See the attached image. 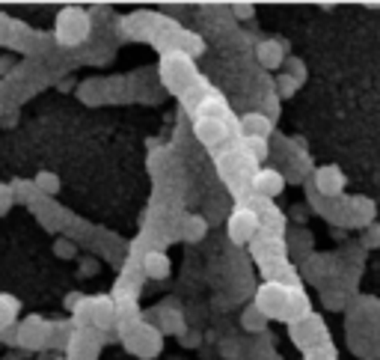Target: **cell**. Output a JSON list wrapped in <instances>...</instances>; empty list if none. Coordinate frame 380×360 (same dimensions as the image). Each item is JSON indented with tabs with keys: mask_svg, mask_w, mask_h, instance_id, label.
<instances>
[{
	"mask_svg": "<svg viewBox=\"0 0 380 360\" xmlns=\"http://www.w3.org/2000/svg\"><path fill=\"white\" fill-rule=\"evenodd\" d=\"M256 307L268 319H288L291 325L309 316L306 295L297 292V289H291V286H285V283H280V280L264 283V286L259 289V295H256Z\"/></svg>",
	"mask_w": 380,
	"mask_h": 360,
	"instance_id": "obj_1",
	"label": "cell"
},
{
	"mask_svg": "<svg viewBox=\"0 0 380 360\" xmlns=\"http://www.w3.org/2000/svg\"><path fill=\"white\" fill-rule=\"evenodd\" d=\"M122 342H125V349H128L131 354L143 357V360L158 357L161 349H163L161 331H155L151 325H146V321H134V325H125V328H122Z\"/></svg>",
	"mask_w": 380,
	"mask_h": 360,
	"instance_id": "obj_2",
	"label": "cell"
},
{
	"mask_svg": "<svg viewBox=\"0 0 380 360\" xmlns=\"http://www.w3.org/2000/svg\"><path fill=\"white\" fill-rule=\"evenodd\" d=\"M54 36H57V42L66 45V48L81 45L86 36H90V15H86L83 9H78V6L60 9L57 24H54Z\"/></svg>",
	"mask_w": 380,
	"mask_h": 360,
	"instance_id": "obj_3",
	"label": "cell"
},
{
	"mask_svg": "<svg viewBox=\"0 0 380 360\" xmlns=\"http://www.w3.org/2000/svg\"><path fill=\"white\" fill-rule=\"evenodd\" d=\"M161 78H163V84H167L172 93H182L184 86L196 78L194 60H190L184 51H170L167 57L161 60Z\"/></svg>",
	"mask_w": 380,
	"mask_h": 360,
	"instance_id": "obj_4",
	"label": "cell"
},
{
	"mask_svg": "<svg viewBox=\"0 0 380 360\" xmlns=\"http://www.w3.org/2000/svg\"><path fill=\"white\" fill-rule=\"evenodd\" d=\"M50 328H54V325H48L42 316H30V319L21 321L15 340H18V345H24V349L36 352V349H42V345L50 342Z\"/></svg>",
	"mask_w": 380,
	"mask_h": 360,
	"instance_id": "obj_5",
	"label": "cell"
},
{
	"mask_svg": "<svg viewBox=\"0 0 380 360\" xmlns=\"http://www.w3.org/2000/svg\"><path fill=\"white\" fill-rule=\"evenodd\" d=\"M259 229H262V220H259V215L252 212L250 206L235 208V212H232V218H229V239L235 244H247Z\"/></svg>",
	"mask_w": 380,
	"mask_h": 360,
	"instance_id": "obj_6",
	"label": "cell"
},
{
	"mask_svg": "<svg viewBox=\"0 0 380 360\" xmlns=\"http://www.w3.org/2000/svg\"><path fill=\"white\" fill-rule=\"evenodd\" d=\"M291 340H294L300 349H306V352L318 349L321 340H324V321H321L318 316L309 313L306 319H300V321H294V325H291Z\"/></svg>",
	"mask_w": 380,
	"mask_h": 360,
	"instance_id": "obj_7",
	"label": "cell"
},
{
	"mask_svg": "<svg viewBox=\"0 0 380 360\" xmlns=\"http://www.w3.org/2000/svg\"><path fill=\"white\" fill-rule=\"evenodd\" d=\"M220 173L226 179H247L256 176V158L250 152H229L220 158Z\"/></svg>",
	"mask_w": 380,
	"mask_h": 360,
	"instance_id": "obj_8",
	"label": "cell"
},
{
	"mask_svg": "<svg viewBox=\"0 0 380 360\" xmlns=\"http://www.w3.org/2000/svg\"><path fill=\"white\" fill-rule=\"evenodd\" d=\"M252 191L256 196H264V200H273V196H280L285 191V176L280 170H259L256 176H252Z\"/></svg>",
	"mask_w": 380,
	"mask_h": 360,
	"instance_id": "obj_9",
	"label": "cell"
},
{
	"mask_svg": "<svg viewBox=\"0 0 380 360\" xmlns=\"http://www.w3.org/2000/svg\"><path fill=\"white\" fill-rule=\"evenodd\" d=\"M315 191L324 196H339L345 191V173H341L336 164H327L315 170Z\"/></svg>",
	"mask_w": 380,
	"mask_h": 360,
	"instance_id": "obj_10",
	"label": "cell"
},
{
	"mask_svg": "<svg viewBox=\"0 0 380 360\" xmlns=\"http://www.w3.org/2000/svg\"><path fill=\"white\" fill-rule=\"evenodd\" d=\"M194 131H196L199 143H205V146H217L226 134H229V131H226V122L223 119H211V116H196Z\"/></svg>",
	"mask_w": 380,
	"mask_h": 360,
	"instance_id": "obj_11",
	"label": "cell"
},
{
	"mask_svg": "<svg viewBox=\"0 0 380 360\" xmlns=\"http://www.w3.org/2000/svg\"><path fill=\"white\" fill-rule=\"evenodd\" d=\"M256 57L264 69H280L285 63V48L280 39H262L256 48Z\"/></svg>",
	"mask_w": 380,
	"mask_h": 360,
	"instance_id": "obj_12",
	"label": "cell"
},
{
	"mask_svg": "<svg viewBox=\"0 0 380 360\" xmlns=\"http://www.w3.org/2000/svg\"><path fill=\"white\" fill-rule=\"evenodd\" d=\"M240 128H244L247 138H268V134L273 131V122L264 114H247L244 119H240Z\"/></svg>",
	"mask_w": 380,
	"mask_h": 360,
	"instance_id": "obj_13",
	"label": "cell"
},
{
	"mask_svg": "<svg viewBox=\"0 0 380 360\" xmlns=\"http://www.w3.org/2000/svg\"><path fill=\"white\" fill-rule=\"evenodd\" d=\"M143 271H146L149 277H155V280L167 277V274H170V256L161 253V251H149V253L143 256Z\"/></svg>",
	"mask_w": 380,
	"mask_h": 360,
	"instance_id": "obj_14",
	"label": "cell"
},
{
	"mask_svg": "<svg viewBox=\"0 0 380 360\" xmlns=\"http://www.w3.org/2000/svg\"><path fill=\"white\" fill-rule=\"evenodd\" d=\"M90 313H93V325L95 328H107L113 321V301H110V298H93Z\"/></svg>",
	"mask_w": 380,
	"mask_h": 360,
	"instance_id": "obj_15",
	"label": "cell"
},
{
	"mask_svg": "<svg viewBox=\"0 0 380 360\" xmlns=\"http://www.w3.org/2000/svg\"><path fill=\"white\" fill-rule=\"evenodd\" d=\"M18 309H21V301H18L15 295H4V292H0V333H4L12 321H15Z\"/></svg>",
	"mask_w": 380,
	"mask_h": 360,
	"instance_id": "obj_16",
	"label": "cell"
},
{
	"mask_svg": "<svg viewBox=\"0 0 380 360\" xmlns=\"http://www.w3.org/2000/svg\"><path fill=\"white\" fill-rule=\"evenodd\" d=\"M240 321H244V328H247L250 333H259V331L268 328V316H264L256 304H250V307L244 309V316H240Z\"/></svg>",
	"mask_w": 380,
	"mask_h": 360,
	"instance_id": "obj_17",
	"label": "cell"
},
{
	"mask_svg": "<svg viewBox=\"0 0 380 360\" xmlns=\"http://www.w3.org/2000/svg\"><path fill=\"white\" fill-rule=\"evenodd\" d=\"M161 325H163V331H170V333H184V319H182L179 309H172V307H167L161 313Z\"/></svg>",
	"mask_w": 380,
	"mask_h": 360,
	"instance_id": "obj_18",
	"label": "cell"
},
{
	"mask_svg": "<svg viewBox=\"0 0 380 360\" xmlns=\"http://www.w3.org/2000/svg\"><path fill=\"white\" fill-rule=\"evenodd\" d=\"M33 185H36V191H42V194H60V176H54V173H48V170L36 173Z\"/></svg>",
	"mask_w": 380,
	"mask_h": 360,
	"instance_id": "obj_19",
	"label": "cell"
},
{
	"mask_svg": "<svg viewBox=\"0 0 380 360\" xmlns=\"http://www.w3.org/2000/svg\"><path fill=\"white\" fill-rule=\"evenodd\" d=\"M199 116H211V119H220V114H226V102L223 98H205L196 110Z\"/></svg>",
	"mask_w": 380,
	"mask_h": 360,
	"instance_id": "obj_20",
	"label": "cell"
},
{
	"mask_svg": "<svg viewBox=\"0 0 380 360\" xmlns=\"http://www.w3.org/2000/svg\"><path fill=\"white\" fill-rule=\"evenodd\" d=\"M285 66H288V72H285V74H291V78H294L297 84L306 81V69H303V60L288 57V60H285Z\"/></svg>",
	"mask_w": 380,
	"mask_h": 360,
	"instance_id": "obj_21",
	"label": "cell"
},
{
	"mask_svg": "<svg viewBox=\"0 0 380 360\" xmlns=\"http://www.w3.org/2000/svg\"><path fill=\"white\" fill-rule=\"evenodd\" d=\"M297 86H300V84L291 78V74H280V78H276V90H280V95H285V98H288V95H294V93H297Z\"/></svg>",
	"mask_w": 380,
	"mask_h": 360,
	"instance_id": "obj_22",
	"label": "cell"
},
{
	"mask_svg": "<svg viewBox=\"0 0 380 360\" xmlns=\"http://www.w3.org/2000/svg\"><path fill=\"white\" fill-rule=\"evenodd\" d=\"M247 149L256 161H262L264 155H268V143H264V138H247Z\"/></svg>",
	"mask_w": 380,
	"mask_h": 360,
	"instance_id": "obj_23",
	"label": "cell"
},
{
	"mask_svg": "<svg viewBox=\"0 0 380 360\" xmlns=\"http://www.w3.org/2000/svg\"><path fill=\"white\" fill-rule=\"evenodd\" d=\"M202 235H205V220L190 218V223H187V239H190V241H199Z\"/></svg>",
	"mask_w": 380,
	"mask_h": 360,
	"instance_id": "obj_24",
	"label": "cell"
},
{
	"mask_svg": "<svg viewBox=\"0 0 380 360\" xmlns=\"http://www.w3.org/2000/svg\"><path fill=\"white\" fill-rule=\"evenodd\" d=\"M12 200H15V191H12V185H0V215H4L6 208L12 206Z\"/></svg>",
	"mask_w": 380,
	"mask_h": 360,
	"instance_id": "obj_25",
	"label": "cell"
},
{
	"mask_svg": "<svg viewBox=\"0 0 380 360\" xmlns=\"http://www.w3.org/2000/svg\"><path fill=\"white\" fill-rule=\"evenodd\" d=\"M54 253L62 256V259H72L74 256V244L66 241V239H60V241H54Z\"/></svg>",
	"mask_w": 380,
	"mask_h": 360,
	"instance_id": "obj_26",
	"label": "cell"
},
{
	"mask_svg": "<svg viewBox=\"0 0 380 360\" xmlns=\"http://www.w3.org/2000/svg\"><path fill=\"white\" fill-rule=\"evenodd\" d=\"M306 360H336V357H333V352H330V349H324V352H321V345H318V349L306 352Z\"/></svg>",
	"mask_w": 380,
	"mask_h": 360,
	"instance_id": "obj_27",
	"label": "cell"
},
{
	"mask_svg": "<svg viewBox=\"0 0 380 360\" xmlns=\"http://www.w3.org/2000/svg\"><path fill=\"white\" fill-rule=\"evenodd\" d=\"M362 244H365V247L380 244V227H372L369 232H365V235H362Z\"/></svg>",
	"mask_w": 380,
	"mask_h": 360,
	"instance_id": "obj_28",
	"label": "cell"
},
{
	"mask_svg": "<svg viewBox=\"0 0 380 360\" xmlns=\"http://www.w3.org/2000/svg\"><path fill=\"white\" fill-rule=\"evenodd\" d=\"M235 349H238L235 342H223V354H226V357H238V352H235Z\"/></svg>",
	"mask_w": 380,
	"mask_h": 360,
	"instance_id": "obj_29",
	"label": "cell"
},
{
	"mask_svg": "<svg viewBox=\"0 0 380 360\" xmlns=\"http://www.w3.org/2000/svg\"><path fill=\"white\" fill-rule=\"evenodd\" d=\"M235 9L240 12V15H252V6H247V4H238Z\"/></svg>",
	"mask_w": 380,
	"mask_h": 360,
	"instance_id": "obj_30",
	"label": "cell"
},
{
	"mask_svg": "<svg viewBox=\"0 0 380 360\" xmlns=\"http://www.w3.org/2000/svg\"><path fill=\"white\" fill-rule=\"evenodd\" d=\"M60 360H66V357H60Z\"/></svg>",
	"mask_w": 380,
	"mask_h": 360,
	"instance_id": "obj_31",
	"label": "cell"
}]
</instances>
